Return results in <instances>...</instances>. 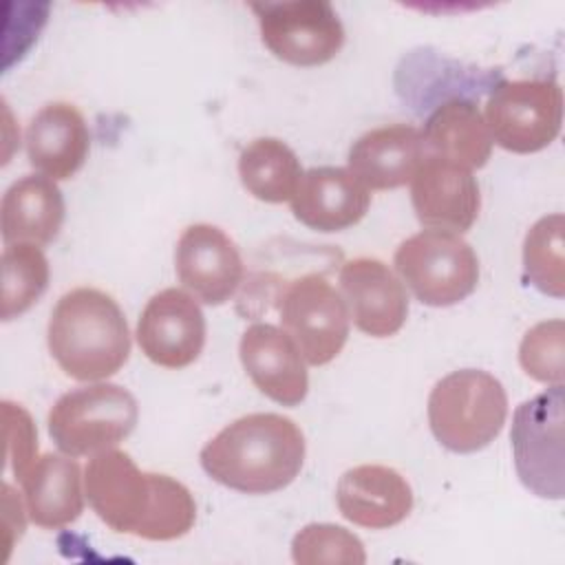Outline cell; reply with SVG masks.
<instances>
[{"label":"cell","instance_id":"obj_13","mask_svg":"<svg viewBox=\"0 0 565 565\" xmlns=\"http://www.w3.org/2000/svg\"><path fill=\"white\" fill-rule=\"evenodd\" d=\"M411 201L424 227L452 234L468 232L481 210L472 170L433 154H426L411 179Z\"/></svg>","mask_w":565,"mask_h":565},{"label":"cell","instance_id":"obj_24","mask_svg":"<svg viewBox=\"0 0 565 565\" xmlns=\"http://www.w3.org/2000/svg\"><path fill=\"white\" fill-rule=\"evenodd\" d=\"M0 318L13 320L29 311L49 287V260L40 245L11 243L2 249Z\"/></svg>","mask_w":565,"mask_h":565},{"label":"cell","instance_id":"obj_16","mask_svg":"<svg viewBox=\"0 0 565 565\" xmlns=\"http://www.w3.org/2000/svg\"><path fill=\"white\" fill-rule=\"evenodd\" d=\"M340 514L353 525L386 530L402 523L413 510V490L391 466L362 463L349 468L335 488Z\"/></svg>","mask_w":565,"mask_h":565},{"label":"cell","instance_id":"obj_15","mask_svg":"<svg viewBox=\"0 0 565 565\" xmlns=\"http://www.w3.org/2000/svg\"><path fill=\"white\" fill-rule=\"evenodd\" d=\"M238 355L254 386L282 406H298L309 391L307 362L296 342L269 322L249 324L238 342Z\"/></svg>","mask_w":565,"mask_h":565},{"label":"cell","instance_id":"obj_7","mask_svg":"<svg viewBox=\"0 0 565 565\" xmlns=\"http://www.w3.org/2000/svg\"><path fill=\"white\" fill-rule=\"evenodd\" d=\"M483 119L492 143L503 150L539 152L561 132L563 90L554 79L499 82L486 102Z\"/></svg>","mask_w":565,"mask_h":565},{"label":"cell","instance_id":"obj_9","mask_svg":"<svg viewBox=\"0 0 565 565\" xmlns=\"http://www.w3.org/2000/svg\"><path fill=\"white\" fill-rule=\"evenodd\" d=\"M282 331L311 366L329 364L349 338L351 316L344 298L322 274L294 278L280 296Z\"/></svg>","mask_w":565,"mask_h":565},{"label":"cell","instance_id":"obj_21","mask_svg":"<svg viewBox=\"0 0 565 565\" xmlns=\"http://www.w3.org/2000/svg\"><path fill=\"white\" fill-rule=\"evenodd\" d=\"M18 481L22 483L29 519L44 530L64 527L84 510L82 470L71 455L46 452Z\"/></svg>","mask_w":565,"mask_h":565},{"label":"cell","instance_id":"obj_18","mask_svg":"<svg viewBox=\"0 0 565 565\" xmlns=\"http://www.w3.org/2000/svg\"><path fill=\"white\" fill-rule=\"evenodd\" d=\"M371 205L369 190L349 168L320 166L302 172L291 212L296 221L316 232H342L360 223Z\"/></svg>","mask_w":565,"mask_h":565},{"label":"cell","instance_id":"obj_22","mask_svg":"<svg viewBox=\"0 0 565 565\" xmlns=\"http://www.w3.org/2000/svg\"><path fill=\"white\" fill-rule=\"evenodd\" d=\"M426 154L452 161L468 170L486 166L492 152V137L483 113L472 99L452 97L441 102L426 119Z\"/></svg>","mask_w":565,"mask_h":565},{"label":"cell","instance_id":"obj_11","mask_svg":"<svg viewBox=\"0 0 565 565\" xmlns=\"http://www.w3.org/2000/svg\"><path fill=\"white\" fill-rule=\"evenodd\" d=\"M137 342L157 366H190L205 344V316L196 298L179 287L154 294L139 316Z\"/></svg>","mask_w":565,"mask_h":565},{"label":"cell","instance_id":"obj_3","mask_svg":"<svg viewBox=\"0 0 565 565\" xmlns=\"http://www.w3.org/2000/svg\"><path fill=\"white\" fill-rule=\"evenodd\" d=\"M46 344L57 366L77 382L115 375L130 355V331L117 300L95 287H75L53 307Z\"/></svg>","mask_w":565,"mask_h":565},{"label":"cell","instance_id":"obj_17","mask_svg":"<svg viewBox=\"0 0 565 565\" xmlns=\"http://www.w3.org/2000/svg\"><path fill=\"white\" fill-rule=\"evenodd\" d=\"M424 159L422 130L411 124H391L358 137L347 163L366 190H395L411 183Z\"/></svg>","mask_w":565,"mask_h":565},{"label":"cell","instance_id":"obj_27","mask_svg":"<svg viewBox=\"0 0 565 565\" xmlns=\"http://www.w3.org/2000/svg\"><path fill=\"white\" fill-rule=\"evenodd\" d=\"M565 324L561 318L534 324L521 340V369L536 382L563 384L565 371Z\"/></svg>","mask_w":565,"mask_h":565},{"label":"cell","instance_id":"obj_19","mask_svg":"<svg viewBox=\"0 0 565 565\" xmlns=\"http://www.w3.org/2000/svg\"><path fill=\"white\" fill-rule=\"evenodd\" d=\"M29 163L53 181L71 179L86 161L90 132L84 115L68 102L42 106L24 132Z\"/></svg>","mask_w":565,"mask_h":565},{"label":"cell","instance_id":"obj_25","mask_svg":"<svg viewBox=\"0 0 565 565\" xmlns=\"http://www.w3.org/2000/svg\"><path fill=\"white\" fill-rule=\"evenodd\" d=\"M565 218L561 212L539 218L523 241V271L532 287L552 298L565 296Z\"/></svg>","mask_w":565,"mask_h":565},{"label":"cell","instance_id":"obj_26","mask_svg":"<svg viewBox=\"0 0 565 565\" xmlns=\"http://www.w3.org/2000/svg\"><path fill=\"white\" fill-rule=\"evenodd\" d=\"M291 558L298 565H362L364 543L335 523H309L291 541Z\"/></svg>","mask_w":565,"mask_h":565},{"label":"cell","instance_id":"obj_4","mask_svg":"<svg viewBox=\"0 0 565 565\" xmlns=\"http://www.w3.org/2000/svg\"><path fill=\"white\" fill-rule=\"evenodd\" d=\"M508 417L503 384L481 369H459L441 377L428 395V424L450 452L468 455L486 448Z\"/></svg>","mask_w":565,"mask_h":565},{"label":"cell","instance_id":"obj_5","mask_svg":"<svg viewBox=\"0 0 565 565\" xmlns=\"http://www.w3.org/2000/svg\"><path fill=\"white\" fill-rule=\"evenodd\" d=\"M135 395L119 384H88L64 393L49 411V435L71 457L115 448L137 426Z\"/></svg>","mask_w":565,"mask_h":565},{"label":"cell","instance_id":"obj_20","mask_svg":"<svg viewBox=\"0 0 565 565\" xmlns=\"http://www.w3.org/2000/svg\"><path fill=\"white\" fill-rule=\"evenodd\" d=\"M64 196L57 183L44 174H24L2 194L0 230L4 245H49L64 223Z\"/></svg>","mask_w":565,"mask_h":565},{"label":"cell","instance_id":"obj_14","mask_svg":"<svg viewBox=\"0 0 565 565\" xmlns=\"http://www.w3.org/2000/svg\"><path fill=\"white\" fill-rule=\"evenodd\" d=\"M340 291L353 324L371 338L395 335L408 316L404 282L377 258H351L340 269Z\"/></svg>","mask_w":565,"mask_h":565},{"label":"cell","instance_id":"obj_6","mask_svg":"<svg viewBox=\"0 0 565 565\" xmlns=\"http://www.w3.org/2000/svg\"><path fill=\"white\" fill-rule=\"evenodd\" d=\"M395 271L422 305L450 307L466 300L479 282V258L468 241L441 230L408 236L393 256Z\"/></svg>","mask_w":565,"mask_h":565},{"label":"cell","instance_id":"obj_28","mask_svg":"<svg viewBox=\"0 0 565 565\" xmlns=\"http://www.w3.org/2000/svg\"><path fill=\"white\" fill-rule=\"evenodd\" d=\"M4 437H7V463L20 479L24 470L38 459V430L31 415L9 399L2 402Z\"/></svg>","mask_w":565,"mask_h":565},{"label":"cell","instance_id":"obj_2","mask_svg":"<svg viewBox=\"0 0 565 565\" xmlns=\"http://www.w3.org/2000/svg\"><path fill=\"white\" fill-rule=\"evenodd\" d=\"M305 450V435L294 419L249 413L221 428L199 459L216 483L245 494H269L298 477Z\"/></svg>","mask_w":565,"mask_h":565},{"label":"cell","instance_id":"obj_1","mask_svg":"<svg viewBox=\"0 0 565 565\" xmlns=\"http://www.w3.org/2000/svg\"><path fill=\"white\" fill-rule=\"evenodd\" d=\"M84 492L110 530L146 541L181 539L196 519L194 497L181 481L139 470L132 457L117 448L88 459Z\"/></svg>","mask_w":565,"mask_h":565},{"label":"cell","instance_id":"obj_8","mask_svg":"<svg viewBox=\"0 0 565 565\" xmlns=\"http://www.w3.org/2000/svg\"><path fill=\"white\" fill-rule=\"evenodd\" d=\"M510 441L521 483L536 497L563 499V384L516 406Z\"/></svg>","mask_w":565,"mask_h":565},{"label":"cell","instance_id":"obj_12","mask_svg":"<svg viewBox=\"0 0 565 565\" xmlns=\"http://www.w3.org/2000/svg\"><path fill=\"white\" fill-rule=\"evenodd\" d=\"M174 271L181 285L205 305L227 302L245 276L236 243L210 223L183 230L174 247Z\"/></svg>","mask_w":565,"mask_h":565},{"label":"cell","instance_id":"obj_23","mask_svg":"<svg viewBox=\"0 0 565 565\" xmlns=\"http://www.w3.org/2000/svg\"><path fill=\"white\" fill-rule=\"evenodd\" d=\"M243 188L258 201L285 203L298 190L302 168L296 152L276 137H258L238 154Z\"/></svg>","mask_w":565,"mask_h":565},{"label":"cell","instance_id":"obj_10","mask_svg":"<svg viewBox=\"0 0 565 565\" xmlns=\"http://www.w3.org/2000/svg\"><path fill=\"white\" fill-rule=\"evenodd\" d=\"M252 11L258 18L263 44L287 64H327L344 44V26L324 0L254 2Z\"/></svg>","mask_w":565,"mask_h":565}]
</instances>
